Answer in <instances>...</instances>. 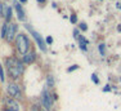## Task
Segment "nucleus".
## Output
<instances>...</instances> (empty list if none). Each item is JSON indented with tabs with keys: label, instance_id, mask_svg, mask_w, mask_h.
<instances>
[{
	"label": "nucleus",
	"instance_id": "24",
	"mask_svg": "<svg viewBox=\"0 0 121 111\" xmlns=\"http://www.w3.org/2000/svg\"><path fill=\"white\" fill-rule=\"evenodd\" d=\"M19 1H21V3H26L27 0H19Z\"/></svg>",
	"mask_w": 121,
	"mask_h": 111
},
{
	"label": "nucleus",
	"instance_id": "6",
	"mask_svg": "<svg viewBox=\"0 0 121 111\" xmlns=\"http://www.w3.org/2000/svg\"><path fill=\"white\" fill-rule=\"evenodd\" d=\"M41 101H43V105H44L45 110H50L52 109V105H53L52 103V96L47 89H44L43 93H41Z\"/></svg>",
	"mask_w": 121,
	"mask_h": 111
},
{
	"label": "nucleus",
	"instance_id": "23",
	"mask_svg": "<svg viewBox=\"0 0 121 111\" xmlns=\"http://www.w3.org/2000/svg\"><path fill=\"white\" fill-rule=\"evenodd\" d=\"M37 1H39V3H44L45 0H37Z\"/></svg>",
	"mask_w": 121,
	"mask_h": 111
},
{
	"label": "nucleus",
	"instance_id": "19",
	"mask_svg": "<svg viewBox=\"0 0 121 111\" xmlns=\"http://www.w3.org/2000/svg\"><path fill=\"white\" fill-rule=\"evenodd\" d=\"M77 67H79V66H77V65H75V66H72V67H70V69H68L67 71H68V72H71V71H73V70H76Z\"/></svg>",
	"mask_w": 121,
	"mask_h": 111
},
{
	"label": "nucleus",
	"instance_id": "4",
	"mask_svg": "<svg viewBox=\"0 0 121 111\" xmlns=\"http://www.w3.org/2000/svg\"><path fill=\"white\" fill-rule=\"evenodd\" d=\"M26 28H27L28 31H30L31 34H32V36H34V39L36 40V43H37V45L40 46V49H41L43 52H45L47 51V46H45V43H44V40H43V37L40 36L39 34L36 32L35 30H34L32 27H31V26H28V25H26Z\"/></svg>",
	"mask_w": 121,
	"mask_h": 111
},
{
	"label": "nucleus",
	"instance_id": "20",
	"mask_svg": "<svg viewBox=\"0 0 121 111\" xmlns=\"http://www.w3.org/2000/svg\"><path fill=\"white\" fill-rule=\"evenodd\" d=\"M47 43H49V44H52V43H53V39H52L50 36H49V37H47Z\"/></svg>",
	"mask_w": 121,
	"mask_h": 111
},
{
	"label": "nucleus",
	"instance_id": "17",
	"mask_svg": "<svg viewBox=\"0 0 121 111\" xmlns=\"http://www.w3.org/2000/svg\"><path fill=\"white\" fill-rule=\"evenodd\" d=\"M70 19H71V22H72V23H76V22H77V17L75 16V14H72V16H71Z\"/></svg>",
	"mask_w": 121,
	"mask_h": 111
},
{
	"label": "nucleus",
	"instance_id": "12",
	"mask_svg": "<svg viewBox=\"0 0 121 111\" xmlns=\"http://www.w3.org/2000/svg\"><path fill=\"white\" fill-rule=\"evenodd\" d=\"M7 26H8V23H5V25H3V28H1V37L3 39H5V35H7Z\"/></svg>",
	"mask_w": 121,
	"mask_h": 111
},
{
	"label": "nucleus",
	"instance_id": "16",
	"mask_svg": "<svg viewBox=\"0 0 121 111\" xmlns=\"http://www.w3.org/2000/svg\"><path fill=\"white\" fill-rule=\"evenodd\" d=\"M91 79H93V81H94L95 84L99 83V80H98V78H97V75H95V74H93V75H91Z\"/></svg>",
	"mask_w": 121,
	"mask_h": 111
},
{
	"label": "nucleus",
	"instance_id": "9",
	"mask_svg": "<svg viewBox=\"0 0 121 111\" xmlns=\"http://www.w3.org/2000/svg\"><path fill=\"white\" fill-rule=\"evenodd\" d=\"M3 16L5 17V19H10L12 18V8L7 4H3Z\"/></svg>",
	"mask_w": 121,
	"mask_h": 111
},
{
	"label": "nucleus",
	"instance_id": "7",
	"mask_svg": "<svg viewBox=\"0 0 121 111\" xmlns=\"http://www.w3.org/2000/svg\"><path fill=\"white\" fill-rule=\"evenodd\" d=\"M5 111H19V105L13 98H5Z\"/></svg>",
	"mask_w": 121,
	"mask_h": 111
},
{
	"label": "nucleus",
	"instance_id": "25",
	"mask_svg": "<svg viewBox=\"0 0 121 111\" xmlns=\"http://www.w3.org/2000/svg\"><path fill=\"white\" fill-rule=\"evenodd\" d=\"M40 111H47V110H44V109H40Z\"/></svg>",
	"mask_w": 121,
	"mask_h": 111
},
{
	"label": "nucleus",
	"instance_id": "3",
	"mask_svg": "<svg viewBox=\"0 0 121 111\" xmlns=\"http://www.w3.org/2000/svg\"><path fill=\"white\" fill-rule=\"evenodd\" d=\"M7 92L13 100H18V98H21V90H19V87L17 85L16 83H9L8 84Z\"/></svg>",
	"mask_w": 121,
	"mask_h": 111
},
{
	"label": "nucleus",
	"instance_id": "13",
	"mask_svg": "<svg viewBox=\"0 0 121 111\" xmlns=\"http://www.w3.org/2000/svg\"><path fill=\"white\" fill-rule=\"evenodd\" d=\"M98 49H99V53L102 54V56H104V53H106V49H104V44H99V46H98Z\"/></svg>",
	"mask_w": 121,
	"mask_h": 111
},
{
	"label": "nucleus",
	"instance_id": "1",
	"mask_svg": "<svg viewBox=\"0 0 121 111\" xmlns=\"http://www.w3.org/2000/svg\"><path fill=\"white\" fill-rule=\"evenodd\" d=\"M5 63H7V69L8 72H9L10 78L12 79H18L23 72V65L19 60H17L16 57H9L5 60Z\"/></svg>",
	"mask_w": 121,
	"mask_h": 111
},
{
	"label": "nucleus",
	"instance_id": "10",
	"mask_svg": "<svg viewBox=\"0 0 121 111\" xmlns=\"http://www.w3.org/2000/svg\"><path fill=\"white\" fill-rule=\"evenodd\" d=\"M34 61H35V53L34 52H30V53H26L23 56V62L25 63H32Z\"/></svg>",
	"mask_w": 121,
	"mask_h": 111
},
{
	"label": "nucleus",
	"instance_id": "21",
	"mask_svg": "<svg viewBox=\"0 0 121 111\" xmlns=\"http://www.w3.org/2000/svg\"><path fill=\"white\" fill-rule=\"evenodd\" d=\"M73 35H75V37H79V30H75L73 31Z\"/></svg>",
	"mask_w": 121,
	"mask_h": 111
},
{
	"label": "nucleus",
	"instance_id": "18",
	"mask_svg": "<svg viewBox=\"0 0 121 111\" xmlns=\"http://www.w3.org/2000/svg\"><path fill=\"white\" fill-rule=\"evenodd\" d=\"M80 28H81L82 31H86V30H88V27H86L85 23H81V25H80Z\"/></svg>",
	"mask_w": 121,
	"mask_h": 111
},
{
	"label": "nucleus",
	"instance_id": "14",
	"mask_svg": "<svg viewBox=\"0 0 121 111\" xmlns=\"http://www.w3.org/2000/svg\"><path fill=\"white\" fill-rule=\"evenodd\" d=\"M48 85L49 87H53L54 85V81H53V78H52V76H48Z\"/></svg>",
	"mask_w": 121,
	"mask_h": 111
},
{
	"label": "nucleus",
	"instance_id": "15",
	"mask_svg": "<svg viewBox=\"0 0 121 111\" xmlns=\"http://www.w3.org/2000/svg\"><path fill=\"white\" fill-rule=\"evenodd\" d=\"M0 80L4 81V71H3V67L0 65Z\"/></svg>",
	"mask_w": 121,
	"mask_h": 111
},
{
	"label": "nucleus",
	"instance_id": "22",
	"mask_svg": "<svg viewBox=\"0 0 121 111\" xmlns=\"http://www.w3.org/2000/svg\"><path fill=\"white\" fill-rule=\"evenodd\" d=\"M1 14H3V4L0 3V16H1Z\"/></svg>",
	"mask_w": 121,
	"mask_h": 111
},
{
	"label": "nucleus",
	"instance_id": "11",
	"mask_svg": "<svg viewBox=\"0 0 121 111\" xmlns=\"http://www.w3.org/2000/svg\"><path fill=\"white\" fill-rule=\"evenodd\" d=\"M79 42H80V48L82 51H86V45H88V42L85 40L84 36H79Z\"/></svg>",
	"mask_w": 121,
	"mask_h": 111
},
{
	"label": "nucleus",
	"instance_id": "2",
	"mask_svg": "<svg viewBox=\"0 0 121 111\" xmlns=\"http://www.w3.org/2000/svg\"><path fill=\"white\" fill-rule=\"evenodd\" d=\"M16 46L17 51L19 52L21 54H26L28 51V46H30V43H28V39L26 37L25 34H19L16 36Z\"/></svg>",
	"mask_w": 121,
	"mask_h": 111
},
{
	"label": "nucleus",
	"instance_id": "5",
	"mask_svg": "<svg viewBox=\"0 0 121 111\" xmlns=\"http://www.w3.org/2000/svg\"><path fill=\"white\" fill-rule=\"evenodd\" d=\"M16 34H17V25L16 23H9L7 26V35H5V40L7 42H13L14 37H16Z\"/></svg>",
	"mask_w": 121,
	"mask_h": 111
},
{
	"label": "nucleus",
	"instance_id": "8",
	"mask_svg": "<svg viewBox=\"0 0 121 111\" xmlns=\"http://www.w3.org/2000/svg\"><path fill=\"white\" fill-rule=\"evenodd\" d=\"M14 7H16L18 19H19V21H26V16H25V12H23V9H22V7L18 4V3H14Z\"/></svg>",
	"mask_w": 121,
	"mask_h": 111
}]
</instances>
